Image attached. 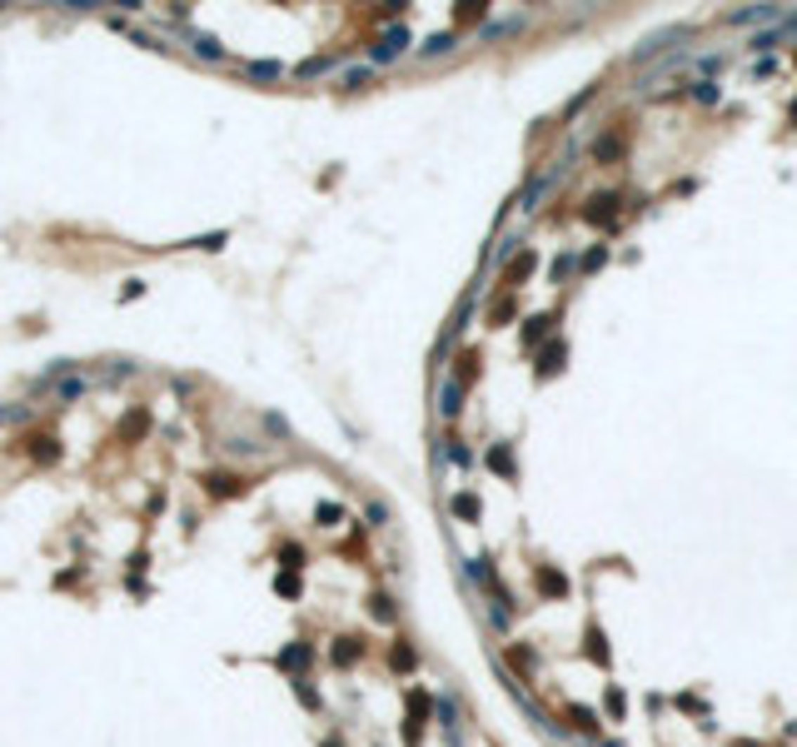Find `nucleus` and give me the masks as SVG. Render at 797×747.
Returning a JSON list of instances; mask_svg holds the SVG:
<instances>
[{
	"label": "nucleus",
	"mask_w": 797,
	"mask_h": 747,
	"mask_svg": "<svg viewBox=\"0 0 797 747\" xmlns=\"http://www.w3.org/2000/svg\"><path fill=\"white\" fill-rule=\"evenodd\" d=\"M30 458H35V464H55V458H60V439L35 434V439H30Z\"/></svg>",
	"instance_id": "1"
},
{
	"label": "nucleus",
	"mask_w": 797,
	"mask_h": 747,
	"mask_svg": "<svg viewBox=\"0 0 797 747\" xmlns=\"http://www.w3.org/2000/svg\"><path fill=\"white\" fill-rule=\"evenodd\" d=\"M424 708H429V698H424V693H414V713H424ZM404 742H409V747H419V717H409V722H404Z\"/></svg>",
	"instance_id": "2"
},
{
	"label": "nucleus",
	"mask_w": 797,
	"mask_h": 747,
	"mask_svg": "<svg viewBox=\"0 0 797 747\" xmlns=\"http://www.w3.org/2000/svg\"><path fill=\"white\" fill-rule=\"evenodd\" d=\"M145 429H150V414H145V409H135V414H130V419L120 424V434H125V439H140Z\"/></svg>",
	"instance_id": "3"
},
{
	"label": "nucleus",
	"mask_w": 797,
	"mask_h": 747,
	"mask_svg": "<svg viewBox=\"0 0 797 747\" xmlns=\"http://www.w3.org/2000/svg\"><path fill=\"white\" fill-rule=\"evenodd\" d=\"M404 40H409V30H389V35H384V45H379V60L398 55V50H404Z\"/></svg>",
	"instance_id": "4"
},
{
	"label": "nucleus",
	"mask_w": 797,
	"mask_h": 747,
	"mask_svg": "<svg viewBox=\"0 0 797 747\" xmlns=\"http://www.w3.org/2000/svg\"><path fill=\"white\" fill-rule=\"evenodd\" d=\"M240 488H245V483L230 479V474H214V479H209V493H219V498H230V493H240Z\"/></svg>",
	"instance_id": "5"
},
{
	"label": "nucleus",
	"mask_w": 797,
	"mask_h": 747,
	"mask_svg": "<svg viewBox=\"0 0 797 747\" xmlns=\"http://www.w3.org/2000/svg\"><path fill=\"white\" fill-rule=\"evenodd\" d=\"M304 663H309V648H304V643H294V648L279 653V668H304Z\"/></svg>",
	"instance_id": "6"
},
{
	"label": "nucleus",
	"mask_w": 797,
	"mask_h": 747,
	"mask_svg": "<svg viewBox=\"0 0 797 747\" xmlns=\"http://www.w3.org/2000/svg\"><path fill=\"white\" fill-rule=\"evenodd\" d=\"M354 658H359V648H354V638H344V643H339V648H334V663H339V668H349Z\"/></svg>",
	"instance_id": "7"
},
{
	"label": "nucleus",
	"mask_w": 797,
	"mask_h": 747,
	"mask_svg": "<svg viewBox=\"0 0 797 747\" xmlns=\"http://www.w3.org/2000/svg\"><path fill=\"white\" fill-rule=\"evenodd\" d=\"M568 717H574V727H583V732H593V727H598L588 708H568Z\"/></svg>",
	"instance_id": "8"
},
{
	"label": "nucleus",
	"mask_w": 797,
	"mask_h": 747,
	"mask_svg": "<svg viewBox=\"0 0 797 747\" xmlns=\"http://www.w3.org/2000/svg\"><path fill=\"white\" fill-rule=\"evenodd\" d=\"M284 598H299V578H294V573H279V583H274Z\"/></svg>",
	"instance_id": "9"
},
{
	"label": "nucleus",
	"mask_w": 797,
	"mask_h": 747,
	"mask_svg": "<svg viewBox=\"0 0 797 747\" xmlns=\"http://www.w3.org/2000/svg\"><path fill=\"white\" fill-rule=\"evenodd\" d=\"M394 668H398V673H404V668H414V648H404V643H398V648H394Z\"/></svg>",
	"instance_id": "10"
},
{
	"label": "nucleus",
	"mask_w": 797,
	"mask_h": 747,
	"mask_svg": "<svg viewBox=\"0 0 797 747\" xmlns=\"http://www.w3.org/2000/svg\"><path fill=\"white\" fill-rule=\"evenodd\" d=\"M538 583H543V593H563V588H568L558 573H538Z\"/></svg>",
	"instance_id": "11"
},
{
	"label": "nucleus",
	"mask_w": 797,
	"mask_h": 747,
	"mask_svg": "<svg viewBox=\"0 0 797 747\" xmlns=\"http://www.w3.org/2000/svg\"><path fill=\"white\" fill-rule=\"evenodd\" d=\"M543 324H548V319H529V324H524V339L538 344V339H543Z\"/></svg>",
	"instance_id": "12"
},
{
	"label": "nucleus",
	"mask_w": 797,
	"mask_h": 747,
	"mask_svg": "<svg viewBox=\"0 0 797 747\" xmlns=\"http://www.w3.org/2000/svg\"><path fill=\"white\" fill-rule=\"evenodd\" d=\"M319 524H324V528L339 524V503H319Z\"/></svg>",
	"instance_id": "13"
},
{
	"label": "nucleus",
	"mask_w": 797,
	"mask_h": 747,
	"mask_svg": "<svg viewBox=\"0 0 797 747\" xmlns=\"http://www.w3.org/2000/svg\"><path fill=\"white\" fill-rule=\"evenodd\" d=\"M190 245H195V249H219V245H224V235H205V240H190Z\"/></svg>",
	"instance_id": "14"
},
{
	"label": "nucleus",
	"mask_w": 797,
	"mask_h": 747,
	"mask_svg": "<svg viewBox=\"0 0 797 747\" xmlns=\"http://www.w3.org/2000/svg\"><path fill=\"white\" fill-rule=\"evenodd\" d=\"M448 45H453V35H434V40H429V55H439V50H448Z\"/></svg>",
	"instance_id": "15"
},
{
	"label": "nucleus",
	"mask_w": 797,
	"mask_h": 747,
	"mask_svg": "<svg viewBox=\"0 0 797 747\" xmlns=\"http://www.w3.org/2000/svg\"><path fill=\"white\" fill-rule=\"evenodd\" d=\"M374 618H384V623L394 618V608H389V598H374Z\"/></svg>",
	"instance_id": "16"
},
{
	"label": "nucleus",
	"mask_w": 797,
	"mask_h": 747,
	"mask_svg": "<svg viewBox=\"0 0 797 747\" xmlns=\"http://www.w3.org/2000/svg\"><path fill=\"white\" fill-rule=\"evenodd\" d=\"M324 747H344V742H339V737H334V742H324Z\"/></svg>",
	"instance_id": "17"
}]
</instances>
